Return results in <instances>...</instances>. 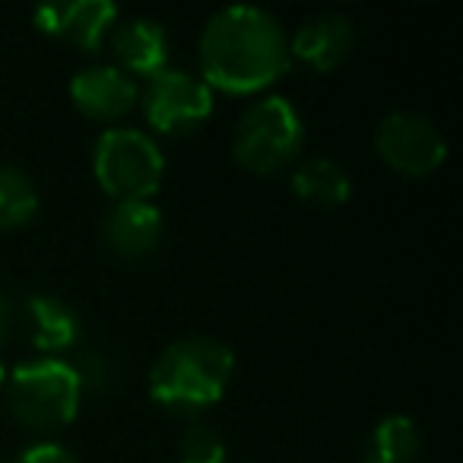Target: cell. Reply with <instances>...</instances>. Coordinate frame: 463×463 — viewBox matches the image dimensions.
Wrapping results in <instances>:
<instances>
[{
    "instance_id": "obj_1",
    "label": "cell",
    "mask_w": 463,
    "mask_h": 463,
    "mask_svg": "<svg viewBox=\"0 0 463 463\" xmlns=\"http://www.w3.org/2000/svg\"><path fill=\"white\" fill-rule=\"evenodd\" d=\"M197 58L200 80L235 96L277 83L292 61L283 23L251 4L216 10L200 33Z\"/></svg>"
},
{
    "instance_id": "obj_2",
    "label": "cell",
    "mask_w": 463,
    "mask_h": 463,
    "mask_svg": "<svg viewBox=\"0 0 463 463\" xmlns=\"http://www.w3.org/2000/svg\"><path fill=\"white\" fill-rule=\"evenodd\" d=\"M235 353L216 336H184L172 346L162 349V355L149 368V397L162 410L178 416H197L219 403L232 381Z\"/></svg>"
},
{
    "instance_id": "obj_3",
    "label": "cell",
    "mask_w": 463,
    "mask_h": 463,
    "mask_svg": "<svg viewBox=\"0 0 463 463\" xmlns=\"http://www.w3.org/2000/svg\"><path fill=\"white\" fill-rule=\"evenodd\" d=\"M4 387L14 419L33 431H58L71 425L83 397V384L71 362L52 355L20 362L10 378H4Z\"/></svg>"
},
{
    "instance_id": "obj_4",
    "label": "cell",
    "mask_w": 463,
    "mask_h": 463,
    "mask_svg": "<svg viewBox=\"0 0 463 463\" xmlns=\"http://www.w3.org/2000/svg\"><path fill=\"white\" fill-rule=\"evenodd\" d=\"M302 111L286 96H264L241 111L232 134V156L254 175H277L302 153Z\"/></svg>"
},
{
    "instance_id": "obj_5",
    "label": "cell",
    "mask_w": 463,
    "mask_h": 463,
    "mask_svg": "<svg viewBox=\"0 0 463 463\" xmlns=\"http://www.w3.org/2000/svg\"><path fill=\"white\" fill-rule=\"evenodd\" d=\"M92 172L111 200H149L162 184L165 159L159 143L137 128H109L92 149Z\"/></svg>"
},
{
    "instance_id": "obj_6",
    "label": "cell",
    "mask_w": 463,
    "mask_h": 463,
    "mask_svg": "<svg viewBox=\"0 0 463 463\" xmlns=\"http://www.w3.org/2000/svg\"><path fill=\"white\" fill-rule=\"evenodd\" d=\"M140 109L146 124L159 134H187L213 115V90L194 73L165 67L146 80Z\"/></svg>"
},
{
    "instance_id": "obj_7",
    "label": "cell",
    "mask_w": 463,
    "mask_h": 463,
    "mask_svg": "<svg viewBox=\"0 0 463 463\" xmlns=\"http://www.w3.org/2000/svg\"><path fill=\"white\" fill-rule=\"evenodd\" d=\"M374 149L381 162L406 178H425L448 159V140L419 111H391L374 130Z\"/></svg>"
},
{
    "instance_id": "obj_8",
    "label": "cell",
    "mask_w": 463,
    "mask_h": 463,
    "mask_svg": "<svg viewBox=\"0 0 463 463\" xmlns=\"http://www.w3.org/2000/svg\"><path fill=\"white\" fill-rule=\"evenodd\" d=\"M33 20L45 35L64 39L83 52H99L121 14L111 0H58L35 7Z\"/></svg>"
},
{
    "instance_id": "obj_9",
    "label": "cell",
    "mask_w": 463,
    "mask_h": 463,
    "mask_svg": "<svg viewBox=\"0 0 463 463\" xmlns=\"http://www.w3.org/2000/svg\"><path fill=\"white\" fill-rule=\"evenodd\" d=\"M71 99L77 111H83L92 121H118L140 102V86L121 67L92 64L73 73Z\"/></svg>"
},
{
    "instance_id": "obj_10",
    "label": "cell",
    "mask_w": 463,
    "mask_h": 463,
    "mask_svg": "<svg viewBox=\"0 0 463 463\" xmlns=\"http://www.w3.org/2000/svg\"><path fill=\"white\" fill-rule=\"evenodd\" d=\"M102 239L118 258H146L162 239V213L153 200H115L102 216Z\"/></svg>"
},
{
    "instance_id": "obj_11",
    "label": "cell",
    "mask_w": 463,
    "mask_h": 463,
    "mask_svg": "<svg viewBox=\"0 0 463 463\" xmlns=\"http://www.w3.org/2000/svg\"><path fill=\"white\" fill-rule=\"evenodd\" d=\"M355 42V26L343 14H315L289 35V58L327 73L346 61Z\"/></svg>"
},
{
    "instance_id": "obj_12",
    "label": "cell",
    "mask_w": 463,
    "mask_h": 463,
    "mask_svg": "<svg viewBox=\"0 0 463 463\" xmlns=\"http://www.w3.org/2000/svg\"><path fill=\"white\" fill-rule=\"evenodd\" d=\"M109 45L118 64L130 77H153L168 67V33L149 16L118 20L109 33Z\"/></svg>"
},
{
    "instance_id": "obj_13",
    "label": "cell",
    "mask_w": 463,
    "mask_h": 463,
    "mask_svg": "<svg viewBox=\"0 0 463 463\" xmlns=\"http://www.w3.org/2000/svg\"><path fill=\"white\" fill-rule=\"evenodd\" d=\"M26 324L33 346L52 359L77 346L80 334H83V321H80L77 308L52 292H35L26 298Z\"/></svg>"
},
{
    "instance_id": "obj_14",
    "label": "cell",
    "mask_w": 463,
    "mask_h": 463,
    "mask_svg": "<svg viewBox=\"0 0 463 463\" xmlns=\"http://www.w3.org/2000/svg\"><path fill=\"white\" fill-rule=\"evenodd\" d=\"M292 194L317 210H336L353 197V181L340 162L311 156L292 172Z\"/></svg>"
},
{
    "instance_id": "obj_15",
    "label": "cell",
    "mask_w": 463,
    "mask_h": 463,
    "mask_svg": "<svg viewBox=\"0 0 463 463\" xmlns=\"http://www.w3.org/2000/svg\"><path fill=\"white\" fill-rule=\"evenodd\" d=\"M422 454V435L410 416H387L368 435L362 463H416Z\"/></svg>"
},
{
    "instance_id": "obj_16",
    "label": "cell",
    "mask_w": 463,
    "mask_h": 463,
    "mask_svg": "<svg viewBox=\"0 0 463 463\" xmlns=\"http://www.w3.org/2000/svg\"><path fill=\"white\" fill-rule=\"evenodd\" d=\"M39 210V187L23 168L0 165V232L20 229Z\"/></svg>"
},
{
    "instance_id": "obj_17",
    "label": "cell",
    "mask_w": 463,
    "mask_h": 463,
    "mask_svg": "<svg viewBox=\"0 0 463 463\" xmlns=\"http://www.w3.org/2000/svg\"><path fill=\"white\" fill-rule=\"evenodd\" d=\"M229 450L213 425L191 422L178 441V463H225Z\"/></svg>"
},
{
    "instance_id": "obj_18",
    "label": "cell",
    "mask_w": 463,
    "mask_h": 463,
    "mask_svg": "<svg viewBox=\"0 0 463 463\" xmlns=\"http://www.w3.org/2000/svg\"><path fill=\"white\" fill-rule=\"evenodd\" d=\"M14 463H80V460L61 441H35L29 448H23Z\"/></svg>"
},
{
    "instance_id": "obj_19",
    "label": "cell",
    "mask_w": 463,
    "mask_h": 463,
    "mask_svg": "<svg viewBox=\"0 0 463 463\" xmlns=\"http://www.w3.org/2000/svg\"><path fill=\"white\" fill-rule=\"evenodd\" d=\"M73 372H77V378L83 387H90V384L92 387H109L111 378H115L111 362L99 353H86L83 359H80V365H73Z\"/></svg>"
},
{
    "instance_id": "obj_20",
    "label": "cell",
    "mask_w": 463,
    "mask_h": 463,
    "mask_svg": "<svg viewBox=\"0 0 463 463\" xmlns=\"http://www.w3.org/2000/svg\"><path fill=\"white\" fill-rule=\"evenodd\" d=\"M10 327H14V305H10V298L0 292V340L10 334Z\"/></svg>"
},
{
    "instance_id": "obj_21",
    "label": "cell",
    "mask_w": 463,
    "mask_h": 463,
    "mask_svg": "<svg viewBox=\"0 0 463 463\" xmlns=\"http://www.w3.org/2000/svg\"><path fill=\"white\" fill-rule=\"evenodd\" d=\"M0 391H4V362H0Z\"/></svg>"
}]
</instances>
